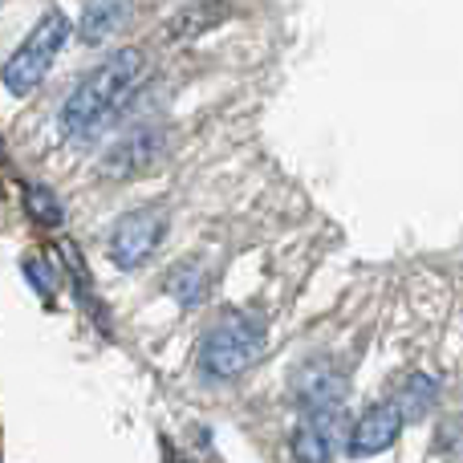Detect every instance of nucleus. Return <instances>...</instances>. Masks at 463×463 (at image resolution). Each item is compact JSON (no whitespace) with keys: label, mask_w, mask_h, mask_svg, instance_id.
Masks as SVG:
<instances>
[{"label":"nucleus","mask_w":463,"mask_h":463,"mask_svg":"<svg viewBox=\"0 0 463 463\" xmlns=\"http://www.w3.org/2000/svg\"><path fill=\"white\" fill-rule=\"evenodd\" d=\"M143 65H146L143 49H114L110 57H102V61H98L94 70L70 90V98H65L61 118H57L61 135L65 138L98 135V130L122 110V102L130 98V90L138 86Z\"/></svg>","instance_id":"nucleus-1"},{"label":"nucleus","mask_w":463,"mask_h":463,"mask_svg":"<svg viewBox=\"0 0 463 463\" xmlns=\"http://www.w3.org/2000/svg\"><path fill=\"white\" fill-rule=\"evenodd\" d=\"M264 350V321L256 313H228L203 334L200 342V370L212 383L244 374Z\"/></svg>","instance_id":"nucleus-2"},{"label":"nucleus","mask_w":463,"mask_h":463,"mask_svg":"<svg viewBox=\"0 0 463 463\" xmlns=\"http://www.w3.org/2000/svg\"><path fill=\"white\" fill-rule=\"evenodd\" d=\"M73 37V21L61 13V8H49L33 33L21 41V49H13V57L5 61V86L8 94H29L45 81V73L53 70V61L61 57V49L70 45Z\"/></svg>","instance_id":"nucleus-3"},{"label":"nucleus","mask_w":463,"mask_h":463,"mask_svg":"<svg viewBox=\"0 0 463 463\" xmlns=\"http://www.w3.org/2000/svg\"><path fill=\"white\" fill-rule=\"evenodd\" d=\"M163 236H167V216H163L159 208H135L114 224L106 252H110V260L118 264L122 272H130V269H143V264L159 252Z\"/></svg>","instance_id":"nucleus-4"},{"label":"nucleus","mask_w":463,"mask_h":463,"mask_svg":"<svg viewBox=\"0 0 463 463\" xmlns=\"http://www.w3.org/2000/svg\"><path fill=\"white\" fill-rule=\"evenodd\" d=\"M402 427H407V411L399 407V399H383V402H370L366 411L358 415V423L350 427V439H345V451L354 459H370V456H383L399 443Z\"/></svg>","instance_id":"nucleus-5"},{"label":"nucleus","mask_w":463,"mask_h":463,"mask_svg":"<svg viewBox=\"0 0 463 463\" xmlns=\"http://www.w3.org/2000/svg\"><path fill=\"white\" fill-rule=\"evenodd\" d=\"M345 391H350L345 374L326 358L305 362L301 374H297V402H301V415H342Z\"/></svg>","instance_id":"nucleus-6"},{"label":"nucleus","mask_w":463,"mask_h":463,"mask_svg":"<svg viewBox=\"0 0 463 463\" xmlns=\"http://www.w3.org/2000/svg\"><path fill=\"white\" fill-rule=\"evenodd\" d=\"M163 151H167V135H163V130H135V135H127L118 146L106 151L102 175L106 179H130V175H138V171L155 167V163L163 159Z\"/></svg>","instance_id":"nucleus-7"},{"label":"nucleus","mask_w":463,"mask_h":463,"mask_svg":"<svg viewBox=\"0 0 463 463\" xmlns=\"http://www.w3.org/2000/svg\"><path fill=\"white\" fill-rule=\"evenodd\" d=\"M337 419L342 415H301V423L288 435L293 463H329L337 451Z\"/></svg>","instance_id":"nucleus-8"},{"label":"nucleus","mask_w":463,"mask_h":463,"mask_svg":"<svg viewBox=\"0 0 463 463\" xmlns=\"http://www.w3.org/2000/svg\"><path fill=\"white\" fill-rule=\"evenodd\" d=\"M127 16H130V0H86V8L78 16V37L86 45H102L127 24Z\"/></svg>","instance_id":"nucleus-9"},{"label":"nucleus","mask_w":463,"mask_h":463,"mask_svg":"<svg viewBox=\"0 0 463 463\" xmlns=\"http://www.w3.org/2000/svg\"><path fill=\"white\" fill-rule=\"evenodd\" d=\"M208 288H212V269H208L203 260L187 256V260L171 264V272H167V293L175 297L184 309H195V305L208 297Z\"/></svg>","instance_id":"nucleus-10"},{"label":"nucleus","mask_w":463,"mask_h":463,"mask_svg":"<svg viewBox=\"0 0 463 463\" xmlns=\"http://www.w3.org/2000/svg\"><path fill=\"white\" fill-rule=\"evenodd\" d=\"M224 16H228V5H224V0H192V5H184V8L175 13V21H171V37L192 41V37H200L203 29L220 24Z\"/></svg>","instance_id":"nucleus-11"},{"label":"nucleus","mask_w":463,"mask_h":463,"mask_svg":"<svg viewBox=\"0 0 463 463\" xmlns=\"http://www.w3.org/2000/svg\"><path fill=\"white\" fill-rule=\"evenodd\" d=\"M394 399H399V407L407 411V419H419L423 411L435 407V399H439V383H435L431 374H423V370H415Z\"/></svg>","instance_id":"nucleus-12"},{"label":"nucleus","mask_w":463,"mask_h":463,"mask_svg":"<svg viewBox=\"0 0 463 463\" xmlns=\"http://www.w3.org/2000/svg\"><path fill=\"white\" fill-rule=\"evenodd\" d=\"M24 208H29V216L37 220V224H45V228H57L65 220V208H61V200H57L49 187H41V184H33V187H24Z\"/></svg>","instance_id":"nucleus-13"},{"label":"nucleus","mask_w":463,"mask_h":463,"mask_svg":"<svg viewBox=\"0 0 463 463\" xmlns=\"http://www.w3.org/2000/svg\"><path fill=\"white\" fill-rule=\"evenodd\" d=\"M435 448L443 451V459L451 463H463V419H448L435 435Z\"/></svg>","instance_id":"nucleus-14"}]
</instances>
